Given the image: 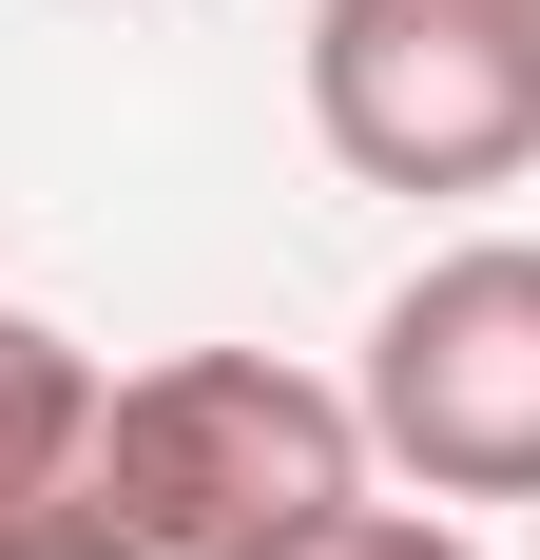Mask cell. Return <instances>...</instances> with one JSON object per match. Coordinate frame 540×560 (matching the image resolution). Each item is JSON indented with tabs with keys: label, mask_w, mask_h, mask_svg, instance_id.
Segmentation results:
<instances>
[{
	"label": "cell",
	"mask_w": 540,
	"mask_h": 560,
	"mask_svg": "<svg viewBox=\"0 0 540 560\" xmlns=\"http://www.w3.org/2000/svg\"><path fill=\"white\" fill-rule=\"evenodd\" d=\"M116 483L155 560H309L328 522H367V406L270 348H155L116 368Z\"/></svg>",
	"instance_id": "cell-1"
},
{
	"label": "cell",
	"mask_w": 540,
	"mask_h": 560,
	"mask_svg": "<svg viewBox=\"0 0 540 560\" xmlns=\"http://www.w3.org/2000/svg\"><path fill=\"white\" fill-rule=\"evenodd\" d=\"M309 136L367 194L540 174V0H309Z\"/></svg>",
	"instance_id": "cell-2"
},
{
	"label": "cell",
	"mask_w": 540,
	"mask_h": 560,
	"mask_svg": "<svg viewBox=\"0 0 540 560\" xmlns=\"http://www.w3.org/2000/svg\"><path fill=\"white\" fill-rule=\"evenodd\" d=\"M367 464L425 503H540V232H463L367 310Z\"/></svg>",
	"instance_id": "cell-3"
},
{
	"label": "cell",
	"mask_w": 540,
	"mask_h": 560,
	"mask_svg": "<svg viewBox=\"0 0 540 560\" xmlns=\"http://www.w3.org/2000/svg\"><path fill=\"white\" fill-rule=\"evenodd\" d=\"M0 560H155L116 483V368L39 310H0Z\"/></svg>",
	"instance_id": "cell-4"
},
{
	"label": "cell",
	"mask_w": 540,
	"mask_h": 560,
	"mask_svg": "<svg viewBox=\"0 0 540 560\" xmlns=\"http://www.w3.org/2000/svg\"><path fill=\"white\" fill-rule=\"evenodd\" d=\"M309 560H483V541H463V522H406V503H367V522H328Z\"/></svg>",
	"instance_id": "cell-5"
}]
</instances>
